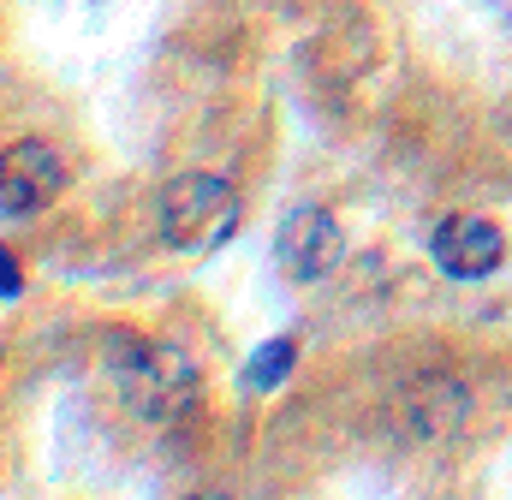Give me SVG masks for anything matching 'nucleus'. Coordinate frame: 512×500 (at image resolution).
<instances>
[{"instance_id":"5","label":"nucleus","mask_w":512,"mask_h":500,"mask_svg":"<svg viewBox=\"0 0 512 500\" xmlns=\"http://www.w3.org/2000/svg\"><path fill=\"white\" fill-rule=\"evenodd\" d=\"M501 256H507V239H501V227H489L483 215H447V221L435 227V262H441L447 274H459V280L495 274Z\"/></svg>"},{"instance_id":"6","label":"nucleus","mask_w":512,"mask_h":500,"mask_svg":"<svg viewBox=\"0 0 512 500\" xmlns=\"http://www.w3.org/2000/svg\"><path fill=\"white\" fill-rule=\"evenodd\" d=\"M292 364H298V346H292V340H268V346H262V352L251 358L245 381H251V387H280Z\"/></svg>"},{"instance_id":"3","label":"nucleus","mask_w":512,"mask_h":500,"mask_svg":"<svg viewBox=\"0 0 512 500\" xmlns=\"http://www.w3.org/2000/svg\"><path fill=\"white\" fill-rule=\"evenodd\" d=\"M60 185H66L60 155H54L48 143H18V149L6 155V173H0V215L18 227V221H30L36 209H48V203L60 197Z\"/></svg>"},{"instance_id":"2","label":"nucleus","mask_w":512,"mask_h":500,"mask_svg":"<svg viewBox=\"0 0 512 500\" xmlns=\"http://www.w3.org/2000/svg\"><path fill=\"white\" fill-rule=\"evenodd\" d=\"M120 387L143 417H179L197 393V370L179 346H137L120 340Z\"/></svg>"},{"instance_id":"4","label":"nucleus","mask_w":512,"mask_h":500,"mask_svg":"<svg viewBox=\"0 0 512 500\" xmlns=\"http://www.w3.org/2000/svg\"><path fill=\"white\" fill-rule=\"evenodd\" d=\"M340 250H346V239H340V221L328 209H292L274 233V256L292 280H322L340 262Z\"/></svg>"},{"instance_id":"1","label":"nucleus","mask_w":512,"mask_h":500,"mask_svg":"<svg viewBox=\"0 0 512 500\" xmlns=\"http://www.w3.org/2000/svg\"><path fill=\"white\" fill-rule=\"evenodd\" d=\"M239 227V191L215 173H185L161 197V239L173 250H215Z\"/></svg>"}]
</instances>
